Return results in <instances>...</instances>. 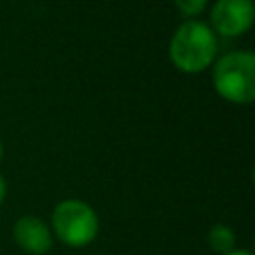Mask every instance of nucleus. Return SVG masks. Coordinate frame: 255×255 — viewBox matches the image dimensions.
<instances>
[{
    "mask_svg": "<svg viewBox=\"0 0 255 255\" xmlns=\"http://www.w3.org/2000/svg\"><path fill=\"white\" fill-rule=\"evenodd\" d=\"M217 54L215 32L199 20L183 22L169 42V58L181 72H201L205 70Z\"/></svg>",
    "mask_w": 255,
    "mask_h": 255,
    "instance_id": "1",
    "label": "nucleus"
},
{
    "mask_svg": "<svg viewBox=\"0 0 255 255\" xmlns=\"http://www.w3.org/2000/svg\"><path fill=\"white\" fill-rule=\"evenodd\" d=\"M217 94L233 104H249L255 98V56L239 50L221 56L213 68Z\"/></svg>",
    "mask_w": 255,
    "mask_h": 255,
    "instance_id": "2",
    "label": "nucleus"
},
{
    "mask_svg": "<svg viewBox=\"0 0 255 255\" xmlns=\"http://www.w3.org/2000/svg\"><path fill=\"white\" fill-rule=\"evenodd\" d=\"M96 211L80 199H64L52 211V229L60 241L70 247H84L98 235Z\"/></svg>",
    "mask_w": 255,
    "mask_h": 255,
    "instance_id": "3",
    "label": "nucleus"
},
{
    "mask_svg": "<svg viewBox=\"0 0 255 255\" xmlns=\"http://www.w3.org/2000/svg\"><path fill=\"white\" fill-rule=\"evenodd\" d=\"M253 0H217L211 8V24L221 36H239L253 24Z\"/></svg>",
    "mask_w": 255,
    "mask_h": 255,
    "instance_id": "4",
    "label": "nucleus"
},
{
    "mask_svg": "<svg viewBox=\"0 0 255 255\" xmlns=\"http://www.w3.org/2000/svg\"><path fill=\"white\" fill-rule=\"evenodd\" d=\"M14 241L28 255H44L52 249V231L40 217L24 215L14 223Z\"/></svg>",
    "mask_w": 255,
    "mask_h": 255,
    "instance_id": "5",
    "label": "nucleus"
},
{
    "mask_svg": "<svg viewBox=\"0 0 255 255\" xmlns=\"http://www.w3.org/2000/svg\"><path fill=\"white\" fill-rule=\"evenodd\" d=\"M235 241H237V239H235L233 229L227 227V225H223V223L213 225V227L209 229V233H207V243H209V247H211L215 253H219V255L231 253V251L235 249Z\"/></svg>",
    "mask_w": 255,
    "mask_h": 255,
    "instance_id": "6",
    "label": "nucleus"
},
{
    "mask_svg": "<svg viewBox=\"0 0 255 255\" xmlns=\"http://www.w3.org/2000/svg\"><path fill=\"white\" fill-rule=\"evenodd\" d=\"M173 4L177 6V10L181 14L195 16V14H199L207 6V0H173Z\"/></svg>",
    "mask_w": 255,
    "mask_h": 255,
    "instance_id": "7",
    "label": "nucleus"
},
{
    "mask_svg": "<svg viewBox=\"0 0 255 255\" xmlns=\"http://www.w3.org/2000/svg\"><path fill=\"white\" fill-rule=\"evenodd\" d=\"M4 195H6V183H4V177L0 175V203L4 201Z\"/></svg>",
    "mask_w": 255,
    "mask_h": 255,
    "instance_id": "8",
    "label": "nucleus"
},
{
    "mask_svg": "<svg viewBox=\"0 0 255 255\" xmlns=\"http://www.w3.org/2000/svg\"><path fill=\"white\" fill-rule=\"evenodd\" d=\"M227 255H251L249 251H243V249H233L231 253H227Z\"/></svg>",
    "mask_w": 255,
    "mask_h": 255,
    "instance_id": "9",
    "label": "nucleus"
},
{
    "mask_svg": "<svg viewBox=\"0 0 255 255\" xmlns=\"http://www.w3.org/2000/svg\"><path fill=\"white\" fill-rule=\"evenodd\" d=\"M2 155H4V147H2V141H0V159H2Z\"/></svg>",
    "mask_w": 255,
    "mask_h": 255,
    "instance_id": "10",
    "label": "nucleus"
}]
</instances>
